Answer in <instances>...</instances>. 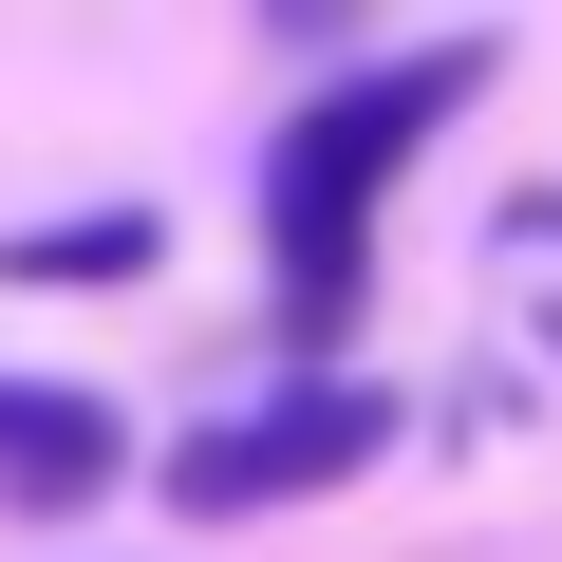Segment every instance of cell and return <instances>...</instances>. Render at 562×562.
Listing matches in <instances>:
<instances>
[{"label": "cell", "mask_w": 562, "mask_h": 562, "mask_svg": "<svg viewBox=\"0 0 562 562\" xmlns=\"http://www.w3.org/2000/svg\"><path fill=\"white\" fill-rule=\"evenodd\" d=\"M487 76H506V38H413V57H357L338 94L281 113V150H262V319H281L301 375H338V338L375 301V206Z\"/></svg>", "instance_id": "6da1fadb"}, {"label": "cell", "mask_w": 562, "mask_h": 562, "mask_svg": "<svg viewBox=\"0 0 562 562\" xmlns=\"http://www.w3.org/2000/svg\"><path fill=\"white\" fill-rule=\"evenodd\" d=\"M375 450H394V394H375V375H281V394H244V413L169 431V450H150V487H169V525H262V506L357 487Z\"/></svg>", "instance_id": "7a4b0ae2"}, {"label": "cell", "mask_w": 562, "mask_h": 562, "mask_svg": "<svg viewBox=\"0 0 562 562\" xmlns=\"http://www.w3.org/2000/svg\"><path fill=\"white\" fill-rule=\"evenodd\" d=\"M113 487H132V413H113V394L0 375V506H20V525H76V506H113Z\"/></svg>", "instance_id": "3957f363"}, {"label": "cell", "mask_w": 562, "mask_h": 562, "mask_svg": "<svg viewBox=\"0 0 562 562\" xmlns=\"http://www.w3.org/2000/svg\"><path fill=\"white\" fill-rule=\"evenodd\" d=\"M150 262H169L150 206H57V225L0 244V281H38V301H94V281H150Z\"/></svg>", "instance_id": "277c9868"}, {"label": "cell", "mask_w": 562, "mask_h": 562, "mask_svg": "<svg viewBox=\"0 0 562 562\" xmlns=\"http://www.w3.org/2000/svg\"><path fill=\"white\" fill-rule=\"evenodd\" d=\"M506 244H562V188H525V206H506Z\"/></svg>", "instance_id": "5b68a950"}]
</instances>
